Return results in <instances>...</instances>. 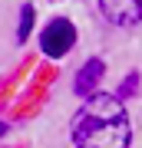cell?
<instances>
[{"label": "cell", "instance_id": "cell-4", "mask_svg": "<svg viewBox=\"0 0 142 148\" xmlns=\"http://www.w3.org/2000/svg\"><path fill=\"white\" fill-rule=\"evenodd\" d=\"M103 73H106L103 59H89V63H83V66H79V73H76V92H79V95H89L96 86H99Z\"/></svg>", "mask_w": 142, "mask_h": 148}, {"label": "cell", "instance_id": "cell-1", "mask_svg": "<svg viewBox=\"0 0 142 148\" xmlns=\"http://www.w3.org/2000/svg\"><path fill=\"white\" fill-rule=\"evenodd\" d=\"M76 148H129V115L116 95H89L69 122Z\"/></svg>", "mask_w": 142, "mask_h": 148}, {"label": "cell", "instance_id": "cell-7", "mask_svg": "<svg viewBox=\"0 0 142 148\" xmlns=\"http://www.w3.org/2000/svg\"><path fill=\"white\" fill-rule=\"evenodd\" d=\"M0 135H7V125H3V122H0Z\"/></svg>", "mask_w": 142, "mask_h": 148}, {"label": "cell", "instance_id": "cell-2", "mask_svg": "<svg viewBox=\"0 0 142 148\" xmlns=\"http://www.w3.org/2000/svg\"><path fill=\"white\" fill-rule=\"evenodd\" d=\"M73 43H76V27H73L69 20H63V16L50 20L46 30L40 33V46H43V53L53 56V59L66 56L69 49H73Z\"/></svg>", "mask_w": 142, "mask_h": 148}, {"label": "cell", "instance_id": "cell-3", "mask_svg": "<svg viewBox=\"0 0 142 148\" xmlns=\"http://www.w3.org/2000/svg\"><path fill=\"white\" fill-rule=\"evenodd\" d=\"M99 10L116 27H136V23H142V0H99Z\"/></svg>", "mask_w": 142, "mask_h": 148}, {"label": "cell", "instance_id": "cell-6", "mask_svg": "<svg viewBox=\"0 0 142 148\" xmlns=\"http://www.w3.org/2000/svg\"><path fill=\"white\" fill-rule=\"evenodd\" d=\"M132 89H136V76H129V79H126V86H122V95L132 92Z\"/></svg>", "mask_w": 142, "mask_h": 148}, {"label": "cell", "instance_id": "cell-5", "mask_svg": "<svg viewBox=\"0 0 142 148\" xmlns=\"http://www.w3.org/2000/svg\"><path fill=\"white\" fill-rule=\"evenodd\" d=\"M30 30H33V7L30 3H26L23 7V13H20V30H17V40H26V36H30Z\"/></svg>", "mask_w": 142, "mask_h": 148}]
</instances>
